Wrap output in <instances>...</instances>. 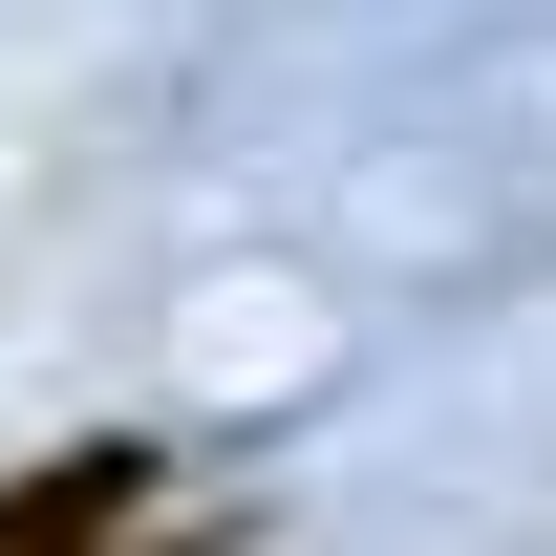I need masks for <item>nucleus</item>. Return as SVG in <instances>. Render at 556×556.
I'll list each match as a JSON object with an SVG mask.
<instances>
[{
  "instance_id": "f03ea898",
  "label": "nucleus",
  "mask_w": 556,
  "mask_h": 556,
  "mask_svg": "<svg viewBox=\"0 0 556 556\" xmlns=\"http://www.w3.org/2000/svg\"><path fill=\"white\" fill-rule=\"evenodd\" d=\"M300 535L321 556H556V278L386 364L321 450H300Z\"/></svg>"
},
{
  "instance_id": "f257e3e1",
  "label": "nucleus",
  "mask_w": 556,
  "mask_h": 556,
  "mask_svg": "<svg viewBox=\"0 0 556 556\" xmlns=\"http://www.w3.org/2000/svg\"><path fill=\"white\" fill-rule=\"evenodd\" d=\"M236 150L321 214L343 278H492V257H556V0L492 22V43H428V65L343 86V108H278V129H236Z\"/></svg>"
},
{
  "instance_id": "7ed1b4c3",
  "label": "nucleus",
  "mask_w": 556,
  "mask_h": 556,
  "mask_svg": "<svg viewBox=\"0 0 556 556\" xmlns=\"http://www.w3.org/2000/svg\"><path fill=\"white\" fill-rule=\"evenodd\" d=\"M343 300L300 257H257V236H193L172 257V321H150V364H172V407H257V386H343Z\"/></svg>"
},
{
  "instance_id": "20e7f679",
  "label": "nucleus",
  "mask_w": 556,
  "mask_h": 556,
  "mask_svg": "<svg viewBox=\"0 0 556 556\" xmlns=\"http://www.w3.org/2000/svg\"><path fill=\"white\" fill-rule=\"evenodd\" d=\"M108 535V492H22V514H0V556H86Z\"/></svg>"
}]
</instances>
